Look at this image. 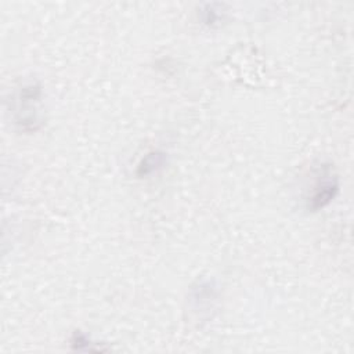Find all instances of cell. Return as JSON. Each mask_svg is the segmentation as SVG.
I'll list each match as a JSON object with an SVG mask.
<instances>
[{
	"instance_id": "obj_1",
	"label": "cell",
	"mask_w": 354,
	"mask_h": 354,
	"mask_svg": "<svg viewBox=\"0 0 354 354\" xmlns=\"http://www.w3.org/2000/svg\"><path fill=\"white\" fill-rule=\"evenodd\" d=\"M41 88L37 84L24 86L18 94V108H17V123L25 130H36L39 123L37 118V102L40 101Z\"/></svg>"
},
{
	"instance_id": "obj_2",
	"label": "cell",
	"mask_w": 354,
	"mask_h": 354,
	"mask_svg": "<svg viewBox=\"0 0 354 354\" xmlns=\"http://www.w3.org/2000/svg\"><path fill=\"white\" fill-rule=\"evenodd\" d=\"M337 189H339L337 177L332 174L329 167H324V170L318 176V180L314 185L313 194L308 198V209L313 212H317L325 207L335 198Z\"/></svg>"
},
{
	"instance_id": "obj_3",
	"label": "cell",
	"mask_w": 354,
	"mask_h": 354,
	"mask_svg": "<svg viewBox=\"0 0 354 354\" xmlns=\"http://www.w3.org/2000/svg\"><path fill=\"white\" fill-rule=\"evenodd\" d=\"M166 162V155L162 151H152L149 153H147L141 162L138 163L137 167V176L144 177L148 176L153 171H156L158 169H160Z\"/></svg>"
}]
</instances>
